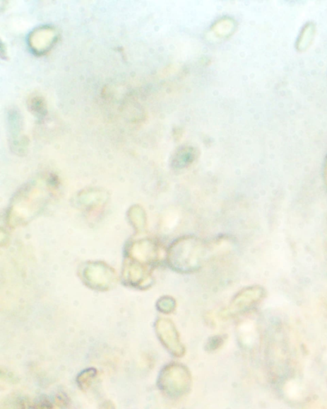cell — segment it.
Instances as JSON below:
<instances>
[{"mask_svg":"<svg viewBox=\"0 0 327 409\" xmlns=\"http://www.w3.org/2000/svg\"><path fill=\"white\" fill-rule=\"evenodd\" d=\"M58 182L52 175L28 183L17 192L8 212L11 227L27 224L40 215L57 189Z\"/></svg>","mask_w":327,"mask_h":409,"instance_id":"1","label":"cell"},{"mask_svg":"<svg viewBox=\"0 0 327 409\" xmlns=\"http://www.w3.org/2000/svg\"><path fill=\"white\" fill-rule=\"evenodd\" d=\"M207 253L205 241L189 235L177 239L170 246L166 258L172 270L190 274L201 269Z\"/></svg>","mask_w":327,"mask_h":409,"instance_id":"2","label":"cell"},{"mask_svg":"<svg viewBox=\"0 0 327 409\" xmlns=\"http://www.w3.org/2000/svg\"><path fill=\"white\" fill-rule=\"evenodd\" d=\"M158 385L160 390L170 398H181L192 388V374L182 364H170L160 373Z\"/></svg>","mask_w":327,"mask_h":409,"instance_id":"3","label":"cell"},{"mask_svg":"<svg viewBox=\"0 0 327 409\" xmlns=\"http://www.w3.org/2000/svg\"><path fill=\"white\" fill-rule=\"evenodd\" d=\"M81 277L86 286L100 291L112 288L117 280L115 271L101 262L85 263L81 270Z\"/></svg>","mask_w":327,"mask_h":409,"instance_id":"4","label":"cell"},{"mask_svg":"<svg viewBox=\"0 0 327 409\" xmlns=\"http://www.w3.org/2000/svg\"><path fill=\"white\" fill-rule=\"evenodd\" d=\"M153 268L158 261L159 246L152 239H141L129 245L126 258Z\"/></svg>","mask_w":327,"mask_h":409,"instance_id":"5","label":"cell"},{"mask_svg":"<svg viewBox=\"0 0 327 409\" xmlns=\"http://www.w3.org/2000/svg\"><path fill=\"white\" fill-rule=\"evenodd\" d=\"M265 296L266 291L261 286L246 287L234 296L228 312L236 314L248 312L260 305Z\"/></svg>","mask_w":327,"mask_h":409,"instance_id":"6","label":"cell"},{"mask_svg":"<svg viewBox=\"0 0 327 409\" xmlns=\"http://www.w3.org/2000/svg\"><path fill=\"white\" fill-rule=\"evenodd\" d=\"M156 332L160 342L171 355L182 357L185 355V348L174 322L170 319L160 318L156 322Z\"/></svg>","mask_w":327,"mask_h":409,"instance_id":"7","label":"cell"},{"mask_svg":"<svg viewBox=\"0 0 327 409\" xmlns=\"http://www.w3.org/2000/svg\"><path fill=\"white\" fill-rule=\"evenodd\" d=\"M151 270L150 266L126 258L124 268L122 270V279L128 286L145 289L152 286L153 280Z\"/></svg>","mask_w":327,"mask_h":409,"instance_id":"8","label":"cell"},{"mask_svg":"<svg viewBox=\"0 0 327 409\" xmlns=\"http://www.w3.org/2000/svg\"><path fill=\"white\" fill-rule=\"evenodd\" d=\"M17 109H11L8 114V129L10 133V142L11 148L14 151H18L21 153L23 148L25 147L24 144L26 141L20 138V134L22 131V117Z\"/></svg>","mask_w":327,"mask_h":409,"instance_id":"9","label":"cell"},{"mask_svg":"<svg viewBox=\"0 0 327 409\" xmlns=\"http://www.w3.org/2000/svg\"><path fill=\"white\" fill-rule=\"evenodd\" d=\"M107 201V195L104 191L94 189L83 190L76 200L79 207L88 209L101 207Z\"/></svg>","mask_w":327,"mask_h":409,"instance_id":"10","label":"cell"},{"mask_svg":"<svg viewBox=\"0 0 327 409\" xmlns=\"http://www.w3.org/2000/svg\"><path fill=\"white\" fill-rule=\"evenodd\" d=\"M37 33L41 36V40L32 42L30 43V46L33 47L35 52L42 53L47 51L57 40V35H55L54 30L51 27H42L38 30H35Z\"/></svg>","mask_w":327,"mask_h":409,"instance_id":"11","label":"cell"},{"mask_svg":"<svg viewBox=\"0 0 327 409\" xmlns=\"http://www.w3.org/2000/svg\"><path fill=\"white\" fill-rule=\"evenodd\" d=\"M129 219L137 231L145 228L146 217L144 209L139 206H134L129 210Z\"/></svg>","mask_w":327,"mask_h":409,"instance_id":"12","label":"cell"},{"mask_svg":"<svg viewBox=\"0 0 327 409\" xmlns=\"http://www.w3.org/2000/svg\"><path fill=\"white\" fill-rule=\"evenodd\" d=\"M177 303L174 297L165 296L160 297L157 302V307L160 312L169 314L175 311Z\"/></svg>","mask_w":327,"mask_h":409,"instance_id":"13","label":"cell"},{"mask_svg":"<svg viewBox=\"0 0 327 409\" xmlns=\"http://www.w3.org/2000/svg\"><path fill=\"white\" fill-rule=\"evenodd\" d=\"M28 104L30 110H32V113L36 116L42 117L45 115L47 113L46 105L41 97L35 96L30 98Z\"/></svg>","mask_w":327,"mask_h":409,"instance_id":"14","label":"cell"},{"mask_svg":"<svg viewBox=\"0 0 327 409\" xmlns=\"http://www.w3.org/2000/svg\"><path fill=\"white\" fill-rule=\"evenodd\" d=\"M225 335H215L210 338L206 345V350L208 352H214L218 350L222 345L226 342Z\"/></svg>","mask_w":327,"mask_h":409,"instance_id":"15","label":"cell"}]
</instances>
